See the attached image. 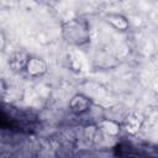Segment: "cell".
<instances>
[{
  "label": "cell",
  "mask_w": 158,
  "mask_h": 158,
  "mask_svg": "<svg viewBox=\"0 0 158 158\" xmlns=\"http://www.w3.org/2000/svg\"><path fill=\"white\" fill-rule=\"evenodd\" d=\"M4 47H5V35H4V31H1V49L4 51Z\"/></svg>",
  "instance_id": "obj_9"
},
{
  "label": "cell",
  "mask_w": 158,
  "mask_h": 158,
  "mask_svg": "<svg viewBox=\"0 0 158 158\" xmlns=\"http://www.w3.org/2000/svg\"><path fill=\"white\" fill-rule=\"evenodd\" d=\"M68 107H69V112L73 116L80 118V117H85L94 109V102L88 95L83 93H77L69 100Z\"/></svg>",
  "instance_id": "obj_3"
},
{
  "label": "cell",
  "mask_w": 158,
  "mask_h": 158,
  "mask_svg": "<svg viewBox=\"0 0 158 158\" xmlns=\"http://www.w3.org/2000/svg\"><path fill=\"white\" fill-rule=\"evenodd\" d=\"M60 37L73 47H84L90 43V23L83 16H75L60 22Z\"/></svg>",
  "instance_id": "obj_1"
},
{
  "label": "cell",
  "mask_w": 158,
  "mask_h": 158,
  "mask_svg": "<svg viewBox=\"0 0 158 158\" xmlns=\"http://www.w3.org/2000/svg\"><path fill=\"white\" fill-rule=\"evenodd\" d=\"M48 72V64L44 59H42L38 56H32L30 57L25 73L32 78V79H37V78H42L43 75H46Z\"/></svg>",
  "instance_id": "obj_4"
},
{
  "label": "cell",
  "mask_w": 158,
  "mask_h": 158,
  "mask_svg": "<svg viewBox=\"0 0 158 158\" xmlns=\"http://www.w3.org/2000/svg\"><path fill=\"white\" fill-rule=\"evenodd\" d=\"M143 122H144V116H143L141 112H138V111H133V112L127 114V115L123 117L121 125H122V128H123L127 133H130V135H136V133L141 130Z\"/></svg>",
  "instance_id": "obj_7"
},
{
  "label": "cell",
  "mask_w": 158,
  "mask_h": 158,
  "mask_svg": "<svg viewBox=\"0 0 158 158\" xmlns=\"http://www.w3.org/2000/svg\"><path fill=\"white\" fill-rule=\"evenodd\" d=\"M37 4H40V5H43V6H49V7H52V6H54L59 0H35Z\"/></svg>",
  "instance_id": "obj_8"
},
{
  "label": "cell",
  "mask_w": 158,
  "mask_h": 158,
  "mask_svg": "<svg viewBox=\"0 0 158 158\" xmlns=\"http://www.w3.org/2000/svg\"><path fill=\"white\" fill-rule=\"evenodd\" d=\"M30 57H31V54L25 49H17V51L12 52L9 57V60H7L10 69L15 73L25 72Z\"/></svg>",
  "instance_id": "obj_6"
},
{
  "label": "cell",
  "mask_w": 158,
  "mask_h": 158,
  "mask_svg": "<svg viewBox=\"0 0 158 158\" xmlns=\"http://www.w3.org/2000/svg\"><path fill=\"white\" fill-rule=\"evenodd\" d=\"M114 153L120 157H157L158 147L147 143H131V142H118L114 147Z\"/></svg>",
  "instance_id": "obj_2"
},
{
  "label": "cell",
  "mask_w": 158,
  "mask_h": 158,
  "mask_svg": "<svg viewBox=\"0 0 158 158\" xmlns=\"http://www.w3.org/2000/svg\"><path fill=\"white\" fill-rule=\"evenodd\" d=\"M104 21L110 26V27H112L115 31H117V32H122V33H125V32H127L128 30H130V21H128V19L123 15V14H121V12H116V11H109V12H106L105 15H104Z\"/></svg>",
  "instance_id": "obj_5"
}]
</instances>
